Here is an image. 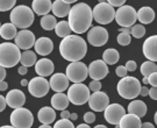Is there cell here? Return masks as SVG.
Wrapping results in <instances>:
<instances>
[{"mask_svg": "<svg viewBox=\"0 0 157 128\" xmlns=\"http://www.w3.org/2000/svg\"><path fill=\"white\" fill-rule=\"evenodd\" d=\"M140 95H142V97H147V95H149V89L147 87L146 85H143V86L141 87Z\"/></svg>", "mask_w": 157, "mask_h": 128, "instance_id": "47", "label": "cell"}, {"mask_svg": "<svg viewBox=\"0 0 157 128\" xmlns=\"http://www.w3.org/2000/svg\"><path fill=\"white\" fill-rule=\"evenodd\" d=\"M71 11L70 4L64 2L63 0H55L52 2V13L57 17H65L69 15V13Z\"/></svg>", "mask_w": 157, "mask_h": 128, "instance_id": "26", "label": "cell"}, {"mask_svg": "<svg viewBox=\"0 0 157 128\" xmlns=\"http://www.w3.org/2000/svg\"><path fill=\"white\" fill-rule=\"evenodd\" d=\"M142 83H143V85L149 84V79H148V77H143V79H142Z\"/></svg>", "mask_w": 157, "mask_h": 128, "instance_id": "57", "label": "cell"}, {"mask_svg": "<svg viewBox=\"0 0 157 128\" xmlns=\"http://www.w3.org/2000/svg\"><path fill=\"white\" fill-rule=\"evenodd\" d=\"M69 78L65 73H54L50 77V89L55 92H64L69 89Z\"/></svg>", "mask_w": 157, "mask_h": 128, "instance_id": "18", "label": "cell"}, {"mask_svg": "<svg viewBox=\"0 0 157 128\" xmlns=\"http://www.w3.org/2000/svg\"><path fill=\"white\" fill-rule=\"evenodd\" d=\"M94 128H107V127L105 126V125H97Z\"/></svg>", "mask_w": 157, "mask_h": 128, "instance_id": "60", "label": "cell"}, {"mask_svg": "<svg viewBox=\"0 0 157 128\" xmlns=\"http://www.w3.org/2000/svg\"><path fill=\"white\" fill-rule=\"evenodd\" d=\"M89 89L92 91V92H97V91H100L101 90V83L100 80H91L90 84H89Z\"/></svg>", "mask_w": 157, "mask_h": 128, "instance_id": "39", "label": "cell"}, {"mask_svg": "<svg viewBox=\"0 0 157 128\" xmlns=\"http://www.w3.org/2000/svg\"><path fill=\"white\" fill-rule=\"evenodd\" d=\"M10 19L13 25H15L20 29H27L33 25L35 20L33 8H29L26 5L15 6L11 11Z\"/></svg>", "mask_w": 157, "mask_h": 128, "instance_id": "3", "label": "cell"}, {"mask_svg": "<svg viewBox=\"0 0 157 128\" xmlns=\"http://www.w3.org/2000/svg\"><path fill=\"white\" fill-rule=\"evenodd\" d=\"M34 48H35L36 54H39L41 56H47L54 50V42L49 37L42 36V37L36 40Z\"/></svg>", "mask_w": 157, "mask_h": 128, "instance_id": "20", "label": "cell"}, {"mask_svg": "<svg viewBox=\"0 0 157 128\" xmlns=\"http://www.w3.org/2000/svg\"><path fill=\"white\" fill-rule=\"evenodd\" d=\"M127 111H128V113H132V114H135L137 117L143 118L147 114V105L146 103L142 100H133L129 103Z\"/></svg>", "mask_w": 157, "mask_h": 128, "instance_id": "28", "label": "cell"}, {"mask_svg": "<svg viewBox=\"0 0 157 128\" xmlns=\"http://www.w3.org/2000/svg\"><path fill=\"white\" fill-rule=\"evenodd\" d=\"M69 97L67 95L63 93V92H56L55 95L51 97V106L58 110V111H64L67 110V107L69 106Z\"/></svg>", "mask_w": 157, "mask_h": 128, "instance_id": "24", "label": "cell"}, {"mask_svg": "<svg viewBox=\"0 0 157 128\" xmlns=\"http://www.w3.org/2000/svg\"><path fill=\"white\" fill-rule=\"evenodd\" d=\"M142 51L146 58H148V61L157 62V35L149 36L144 41Z\"/></svg>", "mask_w": 157, "mask_h": 128, "instance_id": "17", "label": "cell"}, {"mask_svg": "<svg viewBox=\"0 0 157 128\" xmlns=\"http://www.w3.org/2000/svg\"><path fill=\"white\" fill-rule=\"evenodd\" d=\"M1 128H15V127H13V126H2Z\"/></svg>", "mask_w": 157, "mask_h": 128, "instance_id": "62", "label": "cell"}, {"mask_svg": "<svg viewBox=\"0 0 157 128\" xmlns=\"http://www.w3.org/2000/svg\"><path fill=\"white\" fill-rule=\"evenodd\" d=\"M50 90V83L45 79V77H35L28 84L29 93L35 98H43L48 95Z\"/></svg>", "mask_w": 157, "mask_h": 128, "instance_id": "11", "label": "cell"}, {"mask_svg": "<svg viewBox=\"0 0 157 128\" xmlns=\"http://www.w3.org/2000/svg\"><path fill=\"white\" fill-rule=\"evenodd\" d=\"M76 128H91V127L89 126V123H82V125H78Z\"/></svg>", "mask_w": 157, "mask_h": 128, "instance_id": "55", "label": "cell"}, {"mask_svg": "<svg viewBox=\"0 0 157 128\" xmlns=\"http://www.w3.org/2000/svg\"><path fill=\"white\" fill-rule=\"evenodd\" d=\"M154 120H155V123L157 125V111H156V113H155V117H154Z\"/></svg>", "mask_w": 157, "mask_h": 128, "instance_id": "61", "label": "cell"}, {"mask_svg": "<svg viewBox=\"0 0 157 128\" xmlns=\"http://www.w3.org/2000/svg\"><path fill=\"white\" fill-rule=\"evenodd\" d=\"M92 21L93 13L87 4L79 2L71 7L69 13V25L77 35L86 33L89 28H92Z\"/></svg>", "mask_w": 157, "mask_h": 128, "instance_id": "1", "label": "cell"}, {"mask_svg": "<svg viewBox=\"0 0 157 128\" xmlns=\"http://www.w3.org/2000/svg\"><path fill=\"white\" fill-rule=\"evenodd\" d=\"M6 77V68L0 65V82H4Z\"/></svg>", "mask_w": 157, "mask_h": 128, "instance_id": "48", "label": "cell"}, {"mask_svg": "<svg viewBox=\"0 0 157 128\" xmlns=\"http://www.w3.org/2000/svg\"><path fill=\"white\" fill-rule=\"evenodd\" d=\"M136 20H137V12L132 6L124 5L119 7L115 12V21L120 27H133Z\"/></svg>", "mask_w": 157, "mask_h": 128, "instance_id": "8", "label": "cell"}, {"mask_svg": "<svg viewBox=\"0 0 157 128\" xmlns=\"http://www.w3.org/2000/svg\"><path fill=\"white\" fill-rule=\"evenodd\" d=\"M119 126L121 128H141V126H142L141 118L137 117V115H135V114L128 113V114H126V115L121 119Z\"/></svg>", "mask_w": 157, "mask_h": 128, "instance_id": "27", "label": "cell"}, {"mask_svg": "<svg viewBox=\"0 0 157 128\" xmlns=\"http://www.w3.org/2000/svg\"><path fill=\"white\" fill-rule=\"evenodd\" d=\"M6 100H7V105L10 106L11 108H20L25 105L26 103V95L22 91L17 89L11 90L7 95H6Z\"/></svg>", "mask_w": 157, "mask_h": 128, "instance_id": "19", "label": "cell"}, {"mask_svg": "<svg viewBox=\"0 0 157 128\" xmlns=\"http://www.w3.org/2000/svg\"><path fill=\"white\" fill-rule=\"evenodd\" d=\"M102 60L106 62L108 65H114L120 60L119 51L117 49H114V48L106 49V50L104 51V54H102Z\"/></svg>", "mask_w": 157, "mask_h": 128, "instance_id": "31", "label": "cell"}, {"mask_svg": "<svg viewBox=\"0 0 157 128\" xmlns=\"http://www.w3.org/2000/svg\"><path fill=\"white\" fill-rule=\"evenodd\" d=\"M91 90L83 83H73L67 91L69 100L73 105H84L91 97Z\"/></svg>", "mask_w": 157, "mask_h": 128, "instance_id": "6", "label": "cell"}, {"mask_svg": "<svg viewBox=\"0 0 157 128\" xmlns=\"http://www.w3.org/2000/svg\"><path fill=\"white\" fill-rule=\"evenodd\" d=\"M119 32H120V33H127V34H130V28L120 27V28H119Z\"/></svg>", "mask_w": 157, "mask_h": 128, "instance_id": "52", "label": "cell"}, {"mask_svg": "<svg viewBox=\"0 0 157 128\" xmlns=\"http://www.w3.org/2000/svg\"><path fill=\"white\" fill-rule=\"evenodd\" d=\"M115 10L108 2H99L92 10L93 20H95L99 25H108L115 19Z\"/></svg>", "mask_w": 157, "mask_h": 128, "instance_id": "7", "label": "cell"}, {"mask_svg": "<svg viewBox=\"0 0 157 128\" xmlns=\"http://www.w3.org/2000/svg\"><path fill=\"white\" fill-rule=\"evenodd\" d=\"M117 41H118V43L120 45L126 47V45H128L132 42V35L127 33H120L118 35V37H117Z\"/></svg>", "mask_w": 157, "mask_h": 128, "instance_id": "37", "label": "cell"}, {"mask_svg": "<svg viewBox=\"0 0 157 128\" xmlns=\"http://www.w3.org/2000/svg\"><path fill=\"white\" fill-rule=\"evenodd\" d=\"M108 41V32L105 27L95 26L92 27L87 33V42L93 47H102Z\"/></svg>", "mask_w": 157, "mask_h": 128, "instance_id": "12", "label": "cell"}, {"mask_svg": "<svg viewBox=\"0 0 157 128\" xmlns=\"http://www.w3.org/2000/svg\"><path fill=\"white\" fill-rule=\"evenodd\" d=\"M21 65H25V67H33L37 63V56H36V52H34L32 50H25L22 52V56H21Z\"/></svg>", "mask_w": 157, "mask_h": 128, "instance_id": "30", "label": "cell"}, {"mask_svg": "<svg viewBox=\"0 0 157 128\" xmlns=\"http://www.w3.org/2000/svg\"><path fill=\"white\" fill-rule=\"evenodd\" d=\"M83 120L85 121V123L94 122V120H95L94 112H86V113L84 114V118H83Z\"/></svg>", "mask_w": 157, "mask_h": 128, "instance_id": "40", "label": "cell"}, {"mask_svg": "<svg viewBox=\"0 0 157 128\" xmlns=\"http://www.w3.org/2000/svg\"><path fill=\"white\" fill-rule=\"evenodd\" d=\"M77 118H78V115H77V113H71V117H70V120H71V121H75V120H77Z\"/></svg>", "mask_w": 157, "mask_h": 128, "instance_id": "54", "label": "cell"}, {"mask_svg": "<svg viewBox=\"0 0 157 128\" xmlns=\"http://www.w3.org/2000/svg\"><path fill=\"white\" fill-rule=\"evenodd\" d=\"M140 71H141V75H142L143 77H149L151 73L157 72V65L155 64V62H152V61L143 62V63L141 64Z\"/></svg>", "mask_w": 157, "mask_h": 128, "instance_id": "34", "label": "cell"}, {"mask_svg": "<svg viewBox=\"0 0 157 128\" xmlns=\"http://www.w3.org/2000/svg\"><path fill=\"white\" fill-rule=\"evenodd\" d=\"M65 75L72 83H83L89 76V67L83 62H71L67 67Z\"/></svg>", "mask_w": 157, "mask_h": 128, "instance_id": "10", "label": "cell"}, {"mask_svg": "<svg viewBox=\"0 0 157 128\" xmlns=\"http://www.w3.org/2000/svg\"><path fill=\"white\" fill-rule=\"evenodd\" d=\"M17 26L13 25L12 22L4 23V25H1V27H0V36L5 40L15 39L17 33H19L17 30Z\"/></svg>", "mask_w": 157, "mask_h": 128, "instance_id": "29", "label": "cell"}, {"mask_svg": "<svg viewBox=\"0 0 157 128\" xmlns=\"http://www.w3.org/2000/svg\"><path fill=\"white\" fill-rule=\"evenodd\" d=\"M32 8L35 14L44 17L49 14L50 11H52V2L51 0H33Z\"/></svg>", "mask_w": 157, "mask_h": 128, "instance_id": "23", "label": "cell"}, {"mask_svg": "<svg viewBox=\"0 0 157 128\" xmlns=\"http://www.w3.org/2000/svg\"><path fill=\"white\" fill-rule=\"evenodd\" d=\"M115 128H121V127H120V126H119V125H117V126H115Z\"/></svg>", "mask_w": 157, "mask_h": 128, "instance_id": "64", "label": "cell"}, {"mask_svg": "<svg viewBox=\"0 0 157 128\" xmlns=\"http://www.w3.org/2000/svg\"><path fill=\"white\" fill-rule=\"evenodd\" d=\"M141 128H155V126H154L151 122H143L142 126H141Z\"/></svg>", "mask_w": 157, "mask_h": 128, "instance_id": "51", "label": "cell"}, {"mask_svg": "<svg viewBox=\"0 0 157 128\" xmlns=\"http://www.w3.org/2000/svg\"><path fill=\"white\" fill-rule=\"evenodd\" d=\"M130 35L134 36L135 39H141V37H143L146 35V28L142 23L134 25L133 27H130Z\"/></svg>", "mask_w": 157, "mask_h": 128, "instance_id": "35", "label": "cell"}, {"mask_svg": "<svg viewBox=\"0 0 157 128\" xmlns=\"http://www.w3.org/2000/svg\"><path fill=\"white\" fill-rule=\"evenodd\" d=\"M126 69L128 70L129 72H133V71H135L136 70V68H137V65H136V62L135 61H128L127 63H126Z\"/></svg>", "mask_w": 157, "mask_h": 128, "instance_id": "42", "label": "cell"}, {"mask_svg": "<svg viewBox=\"0 0 157 128\" xmlns=\"http://www.w3.org/2000/svg\"><path fill=\"white\" fill-rule=\"evenodd\" d=\"M107 2L109 5H112L113 7H121L124 5L126 0H107Z\"/></svg>", "mask_w": 157, "mask_h": 128, "instance_id": "43", "label": "cell"}, {"mask_svg": "<svg viewBox=\"0 0 157 128\" xmlns=\"http://www.w3.org/2000/svg\"><path fill=\"white\" fill-rule=\"evenodd\" d=\"M39 128H54V127H51L50 125H44V123H42Z\"/></svg>", "mask_w": 157, "mask_h": 128, "instance_id": "58", "label": "cell"}, {"mask_svg": "<svg viewBox=\"0 0 157 128\" xmlns=\"http://www.w3.org/2000/svg\"><path fill=\"white\" fill-rule=\"evenodd\" d=\"M15 41V45L22 49V50H29L32 47L35 45L36 39H35V35L34 33H32L28 29H21L19 33H17V37L14 39Z\"/></svg>", "mask_w": 157, "mask_h": 128, "instance_id": "16", "label": "cell"}, {"mask_svg": "<svg viewBox=\"0 0 157 128\" xmlns=\"http://www.w3.org/2000/svg\"><path fill=\"white\" fill-rule=\"evenodd\" d=\"M37 119L41 123L44 125H51L56 120V112L54 107H49V106H44L42 107L39 112H37Z\"/></svg>", "mask_w": 157, "mask_h": 128, "instance_id": "22", "label": "cell"}, {"mask_svg": "<svg viewBox=\"0 0 157 128\" xmlns=\"http://www.w3.org/2000/svg\"><path fill=\"white\" fill-rule=\"evenodd\" d=\"M154 19H155V11L149 6L141 7L137 11V20L142 25H149L154 21Z\"/></svg>", "mask_w": 157, "mask_h": 128, "instance_id": "25", "label": "cell"}, {"mask_svg": "<svg viewBox=\"0 0 157 128\" xmlns=\"http://www.w3.org/2000/svg\"><path fill=\"white\" fill-rule=\"evenodd\" d=\"M57 20L55 15H50V14H47L44 17H41V21H40V25L41 27L43 28L44 30H52L55 29L57 26Z\"/></svg>", "mask_w": 157, "mask_h": 128, "instance_id": "32", "label": "cell"}, {"mask_svg": "<svg viewBox=\"0 0 157 128\" xmlns=\"http://www.w3.org/2000/svg\"><path fill=\"white\" fill-rule=\"evenodd\" d=\"M17 0H0V11L7 12L15 7Z\"/></svg>", "mask_w": 157, "mask_h": 128, "instance_id": "36", "label": "cell"}, {"mask_svg": "<svg viewBox=\"0 0 157 128\" xmlns=\"http://www.w3.org/2000/svg\"><path fill=\"white\" fill-rule=\"evenodd\" d=\"M108 105H109V97L101 91L93 92L89 99V106L94 112H104Z\"/></svg>", "mask_w": 157, "mask_h": 128, "instance_id": "14", "label": "cell"}, {"mask_svg": "<svg viewBox=\"0 0 157 128\" xmlns=\"http://www.w3.org/2000/svg\"><path fill=\"white\" fill-rule=\"evenodd\" d=\"M21 49L15 43L5 42L0 45V65L5 68L15 67L21 61Z\"/></svg>", "mask_w": 157, "mask_h": 128, "instance_id": "5", "label": "cell"}, {"mask_svg": "<svg viewBox=\"0 0 157 128\" xmlns=\"http://www.w3.org/2000/svg\"><path fill=\"white\" fill-rule=\"evenodd\" d=\"M55 65L49 58H41L35 64V71L41 77H48L52 75Z\"/></svg>", "mask_w": 157, "mask_h": 128, "instance_id": "21", "label": "cell"}, {"mask_svg": "<svg viewBox=\"0 0 157 128\" xmlns=\"http://www.w3.org/2000/svg\"><path fill=\"white\" fill-rule=\"evenodd\" d=\"M20 84H21L22 86H28L29 82H28V80H27V79H22V80L20 82Z\"/></svg>", "mask_w": 157, "mask_h": 128, "instance_id": "56", "label": "cell"}, {"mask_svg": "<svg viewBox=\"0 0 157 128\" xmlns=\"http://www.w3.org/2000/svg\"><path fill=\"white\" fill-rule=\"evenodd\" d=\"M127 72H128V70L126 69L124 65H119L117 68V70H115V73H117V76L120 78H124L127 76Z\"/></svg>", "mask_w": 157, "mask_h": 128, "instance_id": "41", "label": "cell"}, {"mask_svg": "<svg viewBox=\"0 0 157 128\" xmlns=\"http://www.w3.org/2000/svg\"><path fill=\"white\" fill-rule=\"evenodd\" d=\"M87 52V45L82 36L69 35L59 43V54L69 62H78L83 60Z\"/></svg>", "mask_w": 157, "mask_h": 128, "instance_id": "2", "label": "cell"}, {"mask_svg": "<svg viewBox=\"0 0 157 128\" xmlns=\"http://www.w3.org/2000/svg\"><path fill=\"white\" fill-rule=\"evenodd\" d=\"M63 1H64V2H67V4H70V5H71V4H73V2H76L77 0H63Z\"/></svg>", "mask_w": 157, "mask_h": 128, "instance_id": "59", "label": "cell"}, {"mask_svg": "<svg viewBox=\"0 0 157 128\" xmlns=\"http://www.w3.org/2000/svg\"><path fill=\"white\" fill-rule=\"evenodd\" d=\"M99 2H107V0H98Z\"/></svg>", "mask_w": 157, "mask_h": 128, "instance_id": "63", "label": "cell"}, {"mask_svg": "<svg viewBox=\"0 0 157 128\" xmlns=\"http://www.w3.org/2000/svg\"><path fill=\"white\" fill-rule=\"evenodd\" d=\"M148 79H149V84H150L151 86H157V72L151 73V75L148 77Z\"/></svg>", "mask_w": 157, "mask_h": 128, "instance_id": "44", "label": "cell"}, {"mask_svg": "<svg viewBox=\"0 0 157 128\" xmlns=\"http://www.w3.org/2000/svg\"><path fill=\"white\" fill-rule=\"evenodd\" d=\"M6 106H7V100H6V98H4V95H0V111L1 112L4 111Z\"/></svg>", "mask_w": 157, "mask_h": 128, "instance_id": "46", "label": "cell"}, {"mask_svg": "<svg viewBox=\"0 0 157 128\" xmlns=\"http://www.w3.org/2000/svg\"><path fill=\"white\" fill-rule=\"evenodd\" d=\"M70 117H71V113L67 110L61 112V119H70Z\"/></svg>", "mask_w": 157, "mask_h": 128, "instance_id": "50", "label": "cell"}, {"mask_svg": "<svg viewBox=\"0 0 157 128\" xmlns=\"http://www.w3.org/2000/svg\"><path fill=\"white\" fill-rule=\"evenodd\" d=\"M54 128H76L70 119H61L55 122Z\"/></svg>", "mask_w": 157, "mask_h": 128, "instance_id": "38", "label": "cell"}, {"mask_svg": "<svg viewBox=\"0 0 157 128\" xmlns=\"http://www.w3.org/2000/svg\"><path fill=\"white\" fill-rule=\"evenodd\" d=\"M17 72L20 73V75H27L28 68L25 67V65H21V67H19V69H17Z\"/></svg>", "mask_w": 157, "mask_h": 128, "instance_id": "49", "label": "cell"}, {"mask_svg": "<svg viewBox=\"0 0 157 128\" xmlns=\"http://www.w3.org/2000/svg\"><path fill=\"white\" fill-rule=\"evenodd\" d=\"M106 62L104 60H97L90 63L89 65V76H90L93 80H101L106 77L109 70L107 67Z\"/></svg>", "mask_w": 157, "mask_h": 128, "instance_id": "15", "label": "cell"}, {"mask_svg": "<svg viewBox=\"0 0 157 128\" xmlns=\"http://www.w3.org/2000/svg\"><path fill=\"white\" fill-rule=\"evenodd\" d=\"M141 87L142 85L140 80L137 78L130 77V76L121 78L117 85L119 95L128 100H134L137 95H140Z\"/></svg>", "mask_w": 157, "mask_h": 128, "instance_id": "4", "label": "cell"}, {"mask_svg": "<svg viewBox=\"0 0 157 128\" xmlns=\"http://www.w3.org/2000/svg\"><path fill=\"white\" fill-rule=\"evenodd\" d=\"M149 97L152 100H157V86H151V89H149Z\"/></svg>", "mask_w": 157, "mask_h": 128, "instance_id": "45", "label": "cell"}, {"mask_svg": "<svg viewBox=\"0 0 157 128\" xmlns=\"http://www.w3.org/2000/svg\"><path fill=\"white\" fill-rule=\"evenodd\" d=\"M72 32V29L69 25V21H59L57 23L56 28H55V33H56L57 36L59 37H67L70 35V33Z\"/></svg>", "mask_w": 157, "mask_h": 128, "instance_id": "33", "label": "cell"}, {"mask_svg": "<svg viewBox=\"0 0 157 128\" xmlns=\"http://www.w3.org/2000/svg\"><path fill=\"white\" fill-rule=\"evenodd\" d=\"M7 86H8V85H7V83H6L5 80L0 83V90H1V91H5V90H7Z\"/></svg>", "mask_w": 157, "mask_h": 128, "instance_id": "53", "label": "cell"}, {"mask_svg": "<svg viewBox=\"0 0 157 128\" xmlns=\"http://www.w3.org/2000/svg\"><path fill=\"white\" fill-rule=\"evenodd\" d=\"M126 115L124 106L120 104H109L104 111V118L108 123L117 126L120 123L121 119Z\"/></svg>", "mask_w": 157, "mask_h": 128, "instance_id": "13", "label": "cell"}, {"mask_svg": "<svg viewBox=\"0 0 157 128\" xmlns=\"http://www.w3.org/2000/svg\"><path fill=\"white\" fill-rule=\"evenodd\" d=\"M10 120L12 126L15 128H30L34 123V117L32 112L25 107L15 108L11 113Z\"/></svg>", "mask_w": 157, "mask_h": 128, "instance_id": "9", "label": "cell"}]
</instances>
